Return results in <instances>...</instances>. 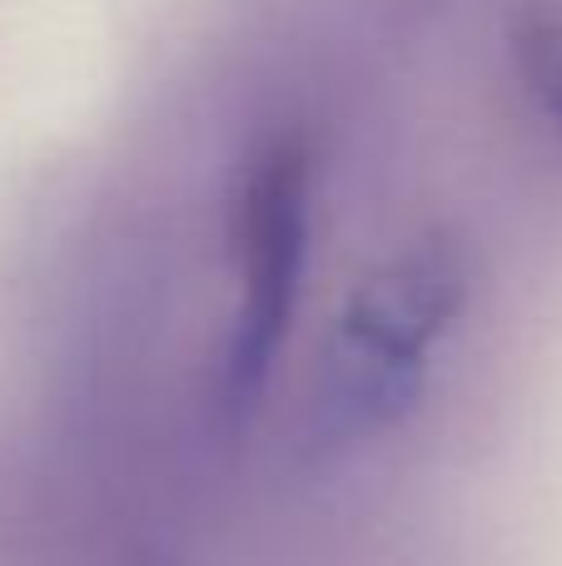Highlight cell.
Listing matches in <instances>:
<instances>
[{"mask_svg": "<svg viewBox=\"0 0 562 566\" xmlns=\"http://www.w3.org/2000/svg\"><path fill=\"white\" fill-rule=\"evenodd\" d=\"M468 303V259L448 234L398 244L348 289L314 363L309 442L319 452L384 438L414 412L428 358Z\"/></svg>", "mask_w": 562, "mask_h": 566, "instance_id": "1", "label": "cell"}, {"mask_svg": "<svg viewBox=\"0 0 562 566\" xmlns=\"http://www.w3.org/2000/svg\"><path fill=\"white\" fill-rule=\"evenodd\" d=\"M314 159L294 135L259 149L229 214L235 244V318H229L219 398L229 418L254 412L274 378V358L289 338L309 264V219H314Z\"/></svg>", "mask_w": 562, "mask_h": 566, "instance_id": "2", "label": "cell"}, {"mask_svg": "<svg viewBox=\"0 0 562 566\" xmlns=\"http://www.w3.org/2000/svg\"><path fill=\"white\" fill-rule=\"evenodd\" d=\"M513 50H518V70H523L528 90L548 109V119L562 129V20H543V15L523 20Z\"/></svg>", "mask_w": 562, "mask_h": 566, "instance_id": "3", "label": "cell"}]
</instances>
